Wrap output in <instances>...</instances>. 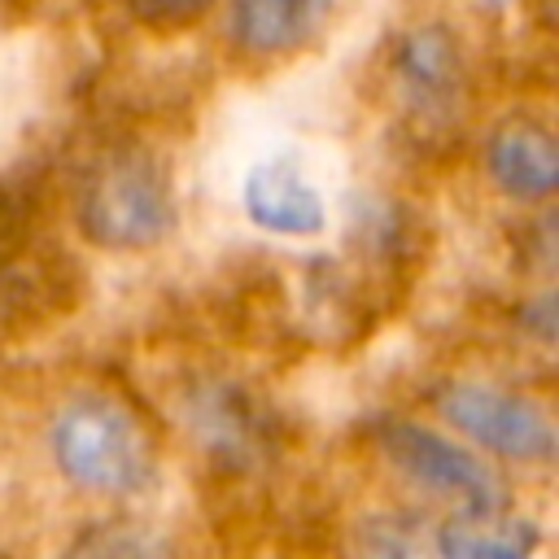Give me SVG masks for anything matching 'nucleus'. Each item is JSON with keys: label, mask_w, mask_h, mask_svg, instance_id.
Here are the masks:
<instances>
[{"label": "nucleus", "mask_w": 559, "mask_h": 559, "mask_svg": "<svg viewBox=\"0 0 559 559\" xmlns=\"http://www.w3.org/2000/svg\"><path fill=\"white\" fill-rule=\"evenodd\" d=\"M328 0H231V39L240 52L275 57L310 39Z\"/></svg>", "instance_id": "6e6552de"}, {"label": "nucleus", "mask_w": 559, "mask_h": 559, "mask_svg": "<svg viewBox=\"0 0 559 559\" xmlns=\"http://www.w3.org/2000/svg\"><path fill=\"white\" fill-rule=\"evenodd\" d=\"M380 454L424 493L445 498L459 515L472 511H507V485L502 476L472 454L467 445H459L454 437H441L424 424L411 419H389L380 428Z\"/></svg>", "instance_id": "7ed1b4c3"}, {"label": "nucleus", "mask_w": 559, "mask_h": 559, "mask_svg": "<svg viewBox=\"0 0 559 559\" xmlns=\"http://www.w3.org/2000/svg\"><path fill=\"white\" fill-rule=\"evenodd\" d=\"M214 0H127L131 17L148 31H179V26H192Z\"/></svg>", "instance_id": "ddd939ff"}, {"label": "nucleus", "mask_w": 559, "mask_h": 559, "mask_svg": "<svg viewBox=\"0 0 559 559\" xmlns=\"http://www.w3.org/2000/svg\"><path fill=\"white\" fill-rule=\"evenodd\" d=\"M57 472L96 498H135L157 480V445L144 419L109 393H74L52 411Z\"/></svg>", "instance_id": "f257e3e1"}, {"label": "nucleus", "mask_w": 559, "mask_h": 559, "mask_svg": "<svg viewBox=\"0 0 559 559\" xmlns=\"http://www.w3.org/2000/svg\"><path fill=\"white\" fill-rule=\"evenodd\" d=\"M349 559H428V542L419 520L384 511V515H367L349 533Z\"/></svg>", "instance_id": "f8f14e48"}, {"label": "nucleus", "mask_w": 559, "mask_h": 559, "mask_svg": "<svg viewBox=\"0 0 559 559\" xmlns=\"http://www.w3.org/2000/svg\"><path fill=\"white\" fill-rule=\"evenodd\" d=\"M179 210L162 162L135 144L96 157L79 188V227L92 245L114 253L153 249L170 236Z\"/></svg>", "instance_id": "f03ea898"}, {"label": "nucleus", "mask_w": 559, "mask_h": 559, "mask_svg": "<svg viewBox=\"0 0 559 559\" xmlns=\"http://www.w3.org/2000/svg\"><path fill=\"white\" fill-rule=\"evenodd\" d=\"M393 87L419 122H445L463 96V48L441 22H415L393 44Z\"/></svg>", "instance_id": "39448f33"}, {"label": "nucleus", "mask_w": 559, "mask_h": 559, "mask_svg": "<svg viewBox=\"0 0 559 559\" xmlns=\"http://www.w3.org/2000/svg\"><path fill=\"white\" fill-rule=\"evenodd\" d=\"M61 559H170V542L135 515H109L79 528Z\"/></svg>", "instance_id": "9d476101"}, {"label": "nucleus", "mask_w": 559, "mask_h": 559, "mask_svg": "<svg viewBox=\"0 0 559 559\" xmlns=\"http://www.w3.org/2000/svg\"><path fill=\"white\" fill-rule=\"evenodd\" d=\"M485 4H507V0H485Z\"/></svg>", "instance_id": "4468645a"}, {"label": "nucleus", "mask_w": 559, "mask_h": 559, "mask_svg": "<svg viewBox=\"0 0 559 559\" xmlns=\"http://www.w3.org/2000/svg\"><path fill=\"white\" fill-rule=\"evenodd\" d=\"M432 550L437 559H533L537 528L507 511H472L441 524Z\"/></svg>", "instance_id": "1a4fd4ad"}, {"label": "nucleus", "mask_w": 559, "mask_h": 559, "mask_svg": "<svg viewBox=\"0 0 559 559\" xmlns=\"http://www.w3.org/2000/svg\"><path fill=\"white\" fill-rule=\"evenodd\" d=\"M485 166L507 197L546 201L559 183V144L542 122H502L485 144Z\"/></svg>", "instance_id": "0eeeda50"}, {"label": "nucleus", "mask_w": 559, "mask_h": 559, "mask_svg": "<svg viewBox=\"0 0 559 559\" xmlns=\"http://www.w3.org/2000/svg\"><path fill=\"white\" fill-rule=\"evenodd\" d=\"M437 411L463 437L511 463H546L555 454V424L546 406H537L524 393L480 380H454L437 393Z\"/></svg>", "instance_id": "20e7f679"}, {"label": "nucleus", "mask_w": 559, "mask_h": 559, "mask_svg": "<svg viewBox=\"0 0 559 559\" xmlns=\"http://www.w3.org/2000/svg\"><path fill=\"white\" fill-rule=\"evenodd\" d=\"M240 205L253 227L271 236H319L328 223L323 192L306 179V170L293 157H266L245 175Z\"/></svg>", "instance_id": "423d86ee"}, {"label": "nucleus", "mask_w": 559, "mask_h": 559, "mask_svg": "<svg viewBox=\"0 0 559 559\" xmlns=\"http://www.w3.org/2000/svg\"><path fill=\"white\" fill-rule=\"evenodd\" d=\"M192 428L205 445L231 450V454H253L262 441V419L249 402L223 389H201L192 397Z\"/></svg>", "instance_id": "9b49d317"}]
</instances>
